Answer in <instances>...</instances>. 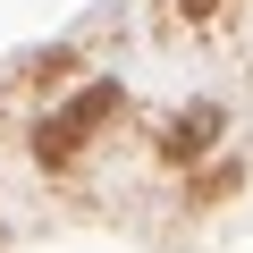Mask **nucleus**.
I'll return each mask as SVG.
<instances>
[{
  "mask_svg": "<svg viewBox=\"0 0 253 253\" xmlns=\"http://www.w3.org/2000/svg\"><path fill=\"white\" fill-rule=\"evenodd\" d=\"M110 118H118V76H93L76 101H59V110L42 118V135H34V161H42V169H68V161H76V152L101 135Z\"/></svg>",
  "mask_w": 253,
  "mask_h": 253,
  "instance_id": "nucleus-1",
  "label": "nucleus"
},
{
  "mask_svg": "<svg viewBox=\"0 0 253 253\" xmlns=\"http://www.w3.org/2000/svg\"><path fill=\"white\" fill-rule=\"evenodd\" d=\"M211 126H219V110L203 101V110H186V118L169 126V135H161V152H169V161H194V152H203V135H211Z\"/></svg>",
  "mask_w": 253,
  "mask_h": 253,
  "instance_id": "nucleus-2",
  "label": "nucleus"
},
{
  "mask_svg": "<svg viewBox=\"0 0 253 253\" xmlns=\"http://www.w3.org/2000/svg\"><path fill=\"white\" fill-rule=\"evenodd\" d=\"M177 9H186V17H211V0H177Z\"/></svg>",
  "mask_w": 253,
  "mask_h": 253,
  "instance_id": "nucleus-3",
  "label": "nucleus"
}]
</instances>
